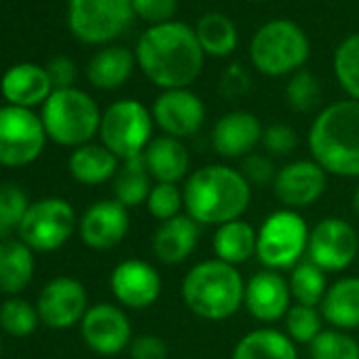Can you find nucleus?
<instances>
[{
  "label": "nucleus",
  "mask_w": 359,
  "mask_h": 359,
  "mask_svg": "<svg viewBox=\"0 0 359 359\" xmlns=\"http://www.w3.org/2000/svg\"><path fill=\"white\" fill-rule=\"evenodd\" d=\"M135 60L148 81L163 91L187 89L201 74L203 49L193 28L182 22H167L140 36Z\"/></svg>",
  "instance_id": "f257e3e1"
},
{
  "label": "nucleus",
  "mask_w": 359,
  "mask_h": 359,
  "mask_svg": "<svg viewBox=\"0 0 359 359\" xmlns=\"http://www.w3.org/2000/svg\"><path fill=\"white\" fill-rule=\"evenodd\" d=\"M184 210L201 226H222L241 220L252 201L243 173L224 163L199 167L184 180Z\"/></svg>",
  "instance_id": "f03ea898"
},
{
  "label": "nucleus",
  "mask_w": 359,
  "mask_h": 359,
  "mask_svg": "<svg viewBox=\"0 0 359 359\" xmlns=\"http://www.w3.org/2000/svg\"><path fill=\"white\" fill-rule=\"evenodd\" d=\"M309 150L327 175L359 177V102L325 106L309 129Z\"/></svg>",
  "instance_id": "7ed1b4c3"
},
{
  "label": "nucleus",
  "mask_w": 359,
  "mask_h": 359,
  "mask_svg": "<svg viewBox=\"0 0 359 359\" xmlns=\"http://www.w3.org/2000/svg\"><path fill=\"white\" fill-rule=\"evenodd\" d=\"M180 296L193 315L205 321H224L243 306L245 281L237 266L212 258L184 275Z\"/></svg>",
  "instance_id": "20e7f679"
},
{
  "label": "nucleus",
  "mask_w": 359,
  "mask_h": 359,
  "mask_svg": "<svg viewBox=\"0 0 359 359\" xmlns=\"http://www.w3.org/2000/svg\"><path fill=\"white\" fill-rule=\"evenodd\" d=\"M43 125L47 137L66 148L91 144L100 135L102 112L91 95L81 89H55L43 104Z\"/></svg>",
  "instance_id": "39448f33"
},
{
  "label": "nucleus",
  "mask_w": 359,
  "mask_h": 359,
  "mask_svg": "<svg viewBox=\"0 0 359 359\" xmlns=\"http://www.w3.org/2000/svg\"><path fill=\"white\" fill-rule=\"evenodd\" d=\"M309 235L311 229L302 214L281 208L260 224L256 258L269 271H292L306 256Z\"/></svg>",
  "instance_id": "423d86ee"
},
{
  "label": "nucleus",
  "mask_w": 359,
  "mask_h": 359,
  "mask_svg": "<svg viewBox=\"0 0 359 359\" xmlns=\"http://www.w3.org/2000/svg\"><path fill=\"white\" fill-rule=\"evenodd\" d=\"M311 55V45L302 28L287 20L264 24L250 45V60L260 74L285 76L302 68Z\"/></svg>",
  "instance_id": "0eeeda50"
},
{
  "label": "nucleus",
  "mask_w": 359,
  "mask_h": 359,
  "mask_svg": "<svg viewBox=\"0 0 359 359\" xmlns=\"http://www.w3.org/2000/svg\"><path fill=\"white\" fill-rule=\"evenodd\" d=\"M152 112L137 100H118L102 114L100 140L118 158L127 161L144 154L152 142Z\"/></svg>",
  "instance_id": "6e6552de"
},
{
  "label": "nucleus",
  "mask_w": 359,
  "mask_h": 359,
  "mask_svg": "<svg viewBox=\"0 0 359 359\" xmlns=\"http://www.w3.org/2000/svg\"><path fill=\"white\" fill-rule=\"evenodd\" d=\"M76 231L79 218L70 201L62 197H45L32 201L18 237L32 252L49 254L64 248Z\"/></svg>",
  "instance_id": "1a4fd4ad"
},
{
  "label": "nucleus",
  "mask_w": 359,
  "mask_h": 359,
  "mask_svg": "<svg viewBox=\"0 0 359 359\" xmlns=\"http://www.w3.org/2000/svg\"><path fill=\"white\" fill-rule=\"evenodd\" d=\"M131 0H70L68 24L72 34L87 45L110 43L133 20Z\"/></svg>",
  "instance_id": "9d476101"
},
{
  "label": "nucleus",
  "mask_w": 359,
  "mask_h": 359,
  "mask_svg": "<svg viewBox=\"0 0 359 359\" xmlns=\"http://www.w3.org/2000/svg\"><path fill=\"white\" fill-rule=\"evenodd\" d=\"M47 131L43 118L28 108H0V165L28 167L47 146Z\"/></svg>",
  "instance_id": "9b49d317"
},
{
  "label": "nucleus",
  "mask_w": 359,
  "mask_h": 359,
  "mask_svg": "<svg viewBox=\"0 0 359 359\" xmlns=\"http://www.w3.org/2000/svg\"><path fill=\"white\" fill-rule=\"evenodd\" d=\"M359 254V235L355 226L342 218L319 220L309 235L306 260L325 273L346 271Z\"/></svg>",
  "instance_id": "f8f14e48"
},
{
  "label": "nucleus",
  "mask_w": 359,
  "mask_h": 359,
  "mask_svg": "<svg viewBox=\"0 0 359 359\" xmlns=\"http://www.w3.org/2000/svg\"><path fill=\"white\" fill-rule=\"evenodd\" d=\"M327 189V173L313 158H296L279 167L273 193L283 210L302 212L315 205Z\"/></svg>",
  "instance_id": "ddd939ff"
},
{
  "label": "nucleus",
  "mask_w": 359,
  "mask_h": 359,
  "mask_svg": "<svg viewBox=\"0 0 359 359\" xmlns=\"http://www.w3.org/2000/svg\"><path fill=\"white\" fill-rule=\"evenodd\" d=\"M36 311L41 323L51 330H70L74 325H81L85 313L89 311L87 290L74 277H55L47 281L41 290Z\"/></svg>",
  "instance_id": "4468645a"
},
{
  "label": "nucleus",
  "mask_w": 359,
  "mask_h": 359,
  "mask_svg": "<svg viewBox=\"0 0 359 359\" xmlns=\"http://www.w3.org/2000/svg\"><path fill=\"white\" fill-rule=\"evenodd\" d=\"M81 336L85 344L104 357H112L129 348L133 340V330L127 313L110 302H100L89 306L81 321Z\"/></svg>",
  "instance_id": "2eb2a0df"
},
{
  "label": "nucleus",
  "mask_w": 359,
  "mask_h": 359,
  "mask_svg": "<svg viewBox=\"0 0 359 359\" xmlns=\"http://www.w3.org/2000/svg\"><path fill=\"white\" fill-rule=\"evenodd\" d=\"M110 290L121 306L131 311H144L161 298L163 281L158 271L150 262L129 258L112 269Z\"/></svg>",
  "instance_id": "dca6fc26"
},
{
  "label": "nucleus",
  "mask_w": 359,
  "mask_h": 359,
  "mask_svg": "<svg viewBox=\"0 0 359 359\" xmlns=\"http://www.w3.org/2000/svg\"><path fill=\"white\" fill-rule=\"evenodd\" d=\"M150 112L154 125L163 131V135H171L177 140L199 133L205 123V104L189 89L163 91L154 100Z\"/></svg>",
  "instance_id": "f3484780"
},
{
  "label": "nucleus",
  "mask_w": 359,
  "mask_h": 359,
  "mask_svg": "<svg viewBox=\"0 0 359 359\" xmlns=\"http://www.w3.org/2000/svg\"><path fill=\"white\" fill-rule=\"evenodd\" d=\"M129 226V210L116 199H102L83 212L79 220V237L87 248L95 252H108L125 241Z\"/></svg>",
  "instance_id": "a211bd4d"
},
{
  "label": "nucleus",
  "mask_w": 359,
  "mask_h": 359,
  "mask_svg": "<svg viewBox=\"0 0 359 359\" xmlns=\"http://www.w3.org/2000/svg\"><path fill=\"white\" fill-rule=\"evenodd\" d=\"M243 306L260 323H275L279 319H285L292 306L287 279L279 271H258L245 281Z\"/></svg>",
  "instance_id": "6ab92c4d"
},
{
  "label": "nucleus",
  "mask_w": 359,
  "mask_h": 359,
  "mask_svg": "<svg viewBox=\"0 0 359 359\" xmlns=\"http://www.w3.org/2000/svg\"><path fill=\"white\" fill-rule=\"evenodd\" d=\"M260 121L245 110L220 116L212 129V148L222 158H245L262 142Z\"/></svg>",
  "instance_id": "aec40b11"
},
{
  "label": "nucleus",
  "mask_w": 359,
  "mask_h": 359,
  "mask_svg": "<svg viewBox=\"0 0 359 359\" xmlns=\"http://www.w3.org/2000/svg\"><path fill=\"white\" fill-rule=\"evenodd\" d=\"M201 224H197L191 216L180 214L167 222H161L152 233V254L158 262L167 266H175L187 262L199 245Z\"/></svg>",
  "instance_id": "412c9836"
},
{
  "label": "nucleus",
  "mask_w": 359,
  "mask_h": 359,
  "mask_svg": "<svg viewBox=\"0 0 359 359\" xmlns=\"http://www.w3.org/2000/svg\"><path fill=\"white\" fill-rule=\"evenodd\" d=\"M148 173L158 184H177L191 173V154L182 140L171 135H156L144 150Z\"/></svg>",
  "instance_id": "4be33fe9"
},
{
  "label": "nucleus",
  "mask_w": 359,
  "mask_h": 359,
  "mask_svg": "<svg viewBox=\"0 0 359 359\" xmlns=\"http://www.w3.org/2000/svg\"><path fill=\"white\" fill-rule=\"evenodd\" d=\"M0 89H3L9 106H20L28 110L45 104L55 91L47 70L34 64H20L9 68L3 76V83H0Z\"/></svg>",
  "instance_id": "5701e85b"
},
{
  "label": "nucleus",
  "mask_w": 359,
  "mask_h": 359,
  "mask_svg": "<svg viewBox=\"0 0 359 359\" xmlns=\"http://www.w3.org/2000/svg\"><path fill=\"white\" fill-rule=\"evenodd\" d=\"M121 161L104 144H85L72 150L68 158V171L79 184L102 187L114 180Z\"/></svg>",
  "instance_id": "b1692460"
},
{
  "label": "nucleus",
  "mask_w": 359,
  "mask_h": 359,
  "mask_svg": "<svg viewBox=\"0 0 359 359\" xmlns=\"http://www.w3.org/2000/svg\"><path fill=\"white\" fill-rule=\"evenodd\" d=\"M323 321L334 330H359V277H342L334 281L319 306Z\"/></svg>",
  "instance_id": "393cba45"
},
{
  "label": "nucleus",
  "mask_w": 359,
  "mask_h": 359,
  "mask_svg": "<svg viewBox=\"0 0 359 359\" xmlns=\"http://www.w3.org/2000/svg\"><path fill=\"white\" fill-rule=\"evenodd\" d=\"M34 252L22 239L0 241V292L20 296L34 279Z\"/></svg>",
  "instance_id": "a878e982"
},
{
  "label": "nucleus",
  "mask_w": 359,
  "mask_h": 359,
  "mask_svg": "<svg viewBox=\"0 0 359 359\" xmlns=\"http://www.w3.org/2000/svg\"><path fill=\"white\" fill-rule=\"evenodd\" d=\"M256 245H258V231L243 218L218 226L212 239L214 256L231 266L250 262L256 256Z\"/></svg>",
  "instance_id": "bb28decb"
},
{
  "label": "nucleus",
  "mask_w": 359,
  "mask_h": 359,
  "mask_svg": "<svg viewBox=\"0 0 359 359\" xmlns=\"http://www.w3.org/2000/svg\"><path fill=\"white\" fill-rule=\"evenodd\" d=\"M231 359H298V348L285 332L256 327L239 338Z\"/></svg>",
  "instance_id": "cd10ccee"
},
{
  "label": "nucleus",
  "mask_w": 359,
  "mask_h": 359,
  "mask_svg": "<svg viewBox=\"0 0 359 359\" xmlns=\"http://www.w3.org/2000/svg\"><path fill=\"white\" fill-rule=\"evenodd\" d=\"M152 175L148 173V167L144 163V156H133L127 161H121V167L112 180V193L121 205L127 210H133L137 205H146V199L152 191Z\"/></svg>",
  "instance_id": "c85d7f7f"
},
{
  "label": "nucleus",
  "mask_w": 359,
  "mask_h": 359,
  "mask_svg": "<svg viewBox=\"0 0 359 359\" xmlns=\"http://www.w3.org/2000/svg\"><path fill=\"white\" fill-rule=\"evenodd\" d=\"M135 66V57L125 47H108L100 51L87 68L89 83L97 89L112 91L127 83Z\"/></svg>",
  "instance_id": "c756f323"
},
{
  "label": "nucleus",
  "mask_w": 359,
  "mask_h": 359,
  "mask_svg": "<svg viewBox=\"0 0 359 359\" xmlns=\"http://www.w3.org/2000/svg\"><path fill=\"white\" fill-rule=\"evenodd\" d=\"M197 41L203 49V53H210L214 57H226L237 49V28L235 24L222 15V13H208L197 22L195 28Z\"/></svg>",
  "instance_id": "7c9ffc66"
},
{
  "label": "nucleus",
  "mask_w": 359,
  "mask_h": 359,
  "mask_svg": "<svg viewBox=\"0 0 359 359\" xmlns=\"http://www.w3.org/2000/svg\"><path fill=\"white\" fill-rule=\"evenodd\" d=\"M287 283H290L292 300L296 304L315 306V309L321 306V302L325 298V292L330 287L325 271H321L317 264H313L306 258L290 271Z\"/></svg>",
  "instance_id": "2f4dec72"
},
{
  "label": "nucleus",
  "mask_w": 359,
  "mask_h": 359,
  "mask_svg": "<svg viewBox=\"0 0 359 359\" xmlns=\"http://www.w3.org/2000/svg\"><path fill=\"white\" fill-rule=\"evenodd\" d=\"M32 205L28 193L15 182L0 184V241L13 239Z\"/></svg>",
  "instance_id": "473e14b6"
},
{
  "label": "nucleus",
  "mask_w": 359,
  "mask_h": 359,
  "mask_svg": "<svg viewBox=\"0 0 359 359\" xmlns=\"http://www.w3.org/2000/svg\"><path fill=\"white\" fill-rule=\"evenodd\" d=\"M41 323L36 304L28 302L22 296H11L0 304V327L9 336L26 338L36 332Z\"/></svg>",
  "instance_id": "72a5a7b5"
},
{
  "label": "nucleus",
  "mask_w": 359,
  "mask_h": 359,
  "mask_svg": "<svg viewBox=\"0 0 359 359\" xmlns=\"http://www.w3.org/2000/svg\"><path fill=\"white\" fill-rule=\"evenodd\" d=\"M334 74L348 100L359 102V34L344 39L334 53Z\"/></svg>",
  "instance_id": "f704fd0d"
},
{
  "label": "nucleus",
  "mask_w": 359,
  "mask_h": 359,
  "mask_svg": "<svg viewBox=\"0 0 359 359\" xmlns=\"http://www.w3.org/2000/svg\"><path fill=\"white\" fill-rule=\"evenodd\" d=\"M285 334L294 344H311L323 332V315L315 306L292 304L285 315Z\"/></svg>",
  "instance_id": "c9c22d12"
},
{
  "label": "nucleus",
  "mask_w": 359,
  "mask_h": 359,
  "mask_svg": "<svg viewBox=\"0 0 359 359\" xmlns=\"http://www.w3.org/2000/svg\"><path fill=\"white\" fill-rule=\"evenodd\" d=\"M311 359H359V342L342 330L327 327L309 344Z\"/></svg>",
  "instance_id": "e433bc0d"
},
{
  "label": "nucleus",
  "mask_w": 359,
  "mask_h": 359,
  "mask_svg": "<svg viewBox=\"0 0 359 359\" xmlns=\"http://www.w3.org/2000/svg\"><path fill=\"white\" fill-rule=\"evenodd\" d=\"M285 100L296 112H313L321 104V85L315 74L306 70L296 72L285 87Z\"/></svg>",
  "instance_id": "4c0bfd02"
},
{
  "label": "nucleus",
  "mask_w": 359,
  "mask_h": 359,
  "mask_svg": "<svg viewBox=\"0 0 359 359\" xmlns=\"http://www.w3.org/2000/svg\"><path fill=\"white\" fill-rule=\"evenodd\" d=\"M148 214L158 220L167 222L171 218H177L180 212L184 210V193L177 184H154L148 199H146Z\"/></svg>",
  "instance_id": "58836bf2"
},
{
  "label": "nucleus",
  "mask_w": 359,
  "mask_h": 359,
  "mask_svg": "<svg viewBox=\"0 0 359 359\" xmlns=\"http://www.w3.org/2000/svg\"><path fill=\"white\" fill-rule=\"evenodd\" d=\"M260 144L271 156H287L298 148V133L290 125L273 123L262 131Z\"/></svg>",
  "instance_id": "ea45409f"
},
{
  "label": "nucleus",
  "mask_w": 359,
  "mask_h": 359,
  "mask_svg": "<svg viewBox=\"0 0 359 359\" xmlns=\"http://www.w3.org/2000/svg\"><path fill=\"white\" fill-rule=\"evenodd\" d=\"M239 171L243 173V177L250 182V187H260V189H264V187H269V184L275 182V177H277V171H279V169L275 167V163H273L271 156L252 152V154H248V156L241 161V169H239Z\"/></svg>",
  "instance_id": "a19ab883"
},
{
  "label": "nucleus",
  "mask_w": 359,
  "mask_h": 359,
  "mask_svg": "<svg viewBox=\"0 0 359 359\" xmlns=\"http://www.w3.org/2000/svg\"><path fill=\"white\" fill-rule=\"evenodd\" d=\"M133 13L152 26H161L171 22L175 9H177V0H131Z\"/></svg>",
  "instance_id": "79ce46f5"
},
{
  "label": "nucleus",
  "mask_w": 359,
  "mask_h": 359,
  "mask_svg": "<svg viewBox=\"0 0 359 359\" xmlns=\"http://www.w3.org/2000/svg\"><path fill=\"white\" fill-rule=\"evenodd\" d=\"M131 359H167L169 348L167 342L156 334H140L133 336L129 344Z\"/></svg>",
  "instance_id": "37998d69"
},
{
  "label": "nucleus",
  "mask_w": 359,
  "mask_h": 359,
  "mask_svg": "<svg viewBox=\"0 0 359 359\" xmlns=\"http://www.w3.org/2000/svg\"><path fill=\"white\" fill-rule=\"evenodd\" d=\"M248 89H250V74L245 72V68L239 64H233L231 68H226V72L220 81V91L229 100H233V97L245 95Z\"/></svg>",
  "instance_id": "c03bdc74"
},
{
  "label": "nucleus",
  "mask_w": 359,
  "mask_h": 359,
  "mask_svg": "<svg viewBox=\"0 0 359 359\" xmlns=\"http://www.w3.org/2000/svg\"><path fill=\"white\" fill-rule=\"evenodd\" d=\"M47 74L51 79L53 89H70L76 79V66L70 57H53L47 66Z\"/></svg>",
  "instance_id": "a18cd8bd"
},
{
  "label": "nucleus",
  "mask_w": 359,
  "mask_h": 359,
  "mask_svg": "<svg viewBox=\"0 0 359 359\" xmlns=\"http://www.w3.org/2000/svg\"><path fill=\"white\" fill-rule=\"evenodd\" d=\"M353 212H355V216L359 218V184H357V189H355V193H353Z\"/></svg>",
  "instance_id": "49530a36"
},
{
  "label": "nucleus",
  "mask_w": 359,
  "mask_h": 359,
  "mask_svg": "<svg viewBox=\"0 0 359 359\" xmlns=\"http://www.w3.org/2000/svg\"><path fill=\"white\" fill-rule=\"evenodd\" d=\"M0 355H3V340H0Z\"/></svg>",
  "instance_id": "de8ad7c7"
}]
</instances>
